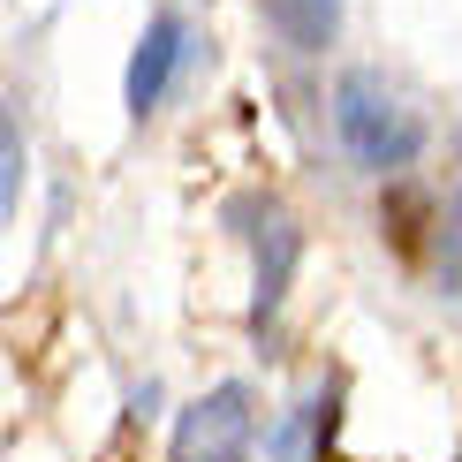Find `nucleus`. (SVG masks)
<instances>
[{
    "label": "nucleus",
    "mask_w": 462,
    "mask_h": 462,
    "mask_svg": "<svg viewBox=\"0 0 462 462\" xmlns=\"http://www.w3.org/2000/svg\"><path fill=\"white\" fill-rule=\"evenodd\" d=\"M334 137H341V152H349L364 175H402V167L425 152L417 114L402 106L372 69H349V76L334 84Z\"/></svg>",
    "instance_id": "nucleus-1"
},
{
    "label": "nucleus",
    "mask_w": 462,
    "mask_h": 462,
    "mask_svg": "<svg viewBox=\"0 0 462 462\" xmlns=\"http://www.w3.org/2000/svg\"><path fill=\"white\" fill-rule=\"evenodd\" d=\"M250 439H258L250 387L243 379H220L213 394H198L175 417V448H167V462H250Z\"/></svg>",
    "instance_id": "nucleus-2"
},
{
    "label": "nucleus",
    "mask_w": 462,
    "mask_h": 462,
    "mask_svg": "<svg viewBox=\"0 0 462 462\" xmlns=\"http://www.w3.org/2000/svg\"><path fill=\"white\" fill-rule=\"evenodd\" d=\"M250 250H258V288H250V326H273L281 319V296L296 281V258H303V227L288 220V205H250Z\"/></svg>",
    "instance_id": "nucleus-3"
},
{
    "label": "nucleus",
    "mask_w": 462,
    "mask_h": 462,
    "mask_svg": "<svg viewBox=\"0 0 462 462\" xmlns=\"http://www.w3.org/2000/svg\"><path fill=\"white\" fill-rule=\"evenodd\" d=\"M182 61H189V23H182V15H152L144 38H137V53H129V84H122L137 122L167 99V84H175V69H182Z\"/></svg>",
    "instance_id": "nucleus-4"
},
{
    "label": "nucleus",
    "mask_w": 462,
    "mask_h": 462,
    "mask_svg": "<svg viewBox=\"0 0 462 462\" xmlns=\"http://www.w3.org/2000/svg\"><path fill=\"white\" fill-rule=\"evenodd\" d=\"M258 8L288 53H326L341 31V0H258Z\"/></svg>",
    "instance_id": "nucleus-5"
},
{
    "label": "nucleus",
    "mask_w": 462,
    "mask_h": 462,
    "mask_svg": "<svg viewBox=\"0 0 462 462\" xmlns=\"http://www.w3.org/2000/svg\"><path fill=\"white\" fill-rule=\"evenodd\" d=\"M439 288H455V296H462V189H455L448 220H439Z\"/></svg>",
    "instance_id": "nucleus-6"
},
{
    "label": "nucleus",
    "mask_w": 462,
    "mask_h": 462,
    "mask_svg": "<svg viewBox=\"0 0 462 462\" xmlns=\"http://www.w3.org/2000/svg\"><path fill=\"white\" fill-rule=\"evenodd\" d=\"M0 144H8V182H0V205L15 213V175H23V137H15V122L0 129Z\"/></svg>",
    "instance_id": "nucleus-7"
}]
</instances>
